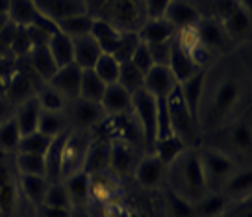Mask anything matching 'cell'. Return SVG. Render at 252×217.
I'll use <instances>...</instances> for the list:
<instances>
[{"label": "cell", "instance_id": "cell-1", "mask_svg": "<svg viewBox=\"0 0 252 217\" xmlns=\"http://www.w3.org/2000/svg\"><path fill=\"white\" fill-rule=\"evenodd\" d=\"M251 69L247 60L219 58L206 67L204 89L198 104L200 132L213 130L249 113Z\"/></svg>", "mask_w": 252, "mask_h": 217}, {"label": "cell", "instance_id": "cell-2", "mask_svg": "<svg viewBox=\"0 0 252 217\" xmlns=\"http://www.w3.org/2000/svg\"><path fill=\"white\" fill-rule=\"evenodd\" d=\"M165 187L173 189L174 193L182 195L184 199L195 202L204 193H208L204 169L198 154V147L184 148L173 162L167 165Z\"/></svg>", "mask_w": 252, "mask_h": 217}, {"label": "cell", "instance_id": "cell-3", "mask_svg": "<svg viewBox=\"0 0 252 217\" xmlns=\"http://www.w3.org/2000/svg\"><path fill=\"white\" fill-rule=\"evenodd\" d=\"M198 147H210L234 158L247 154L252 147V130L247 115H241L213 130L202 132Z\"/></svg>", "mask_w": 252, "mask_h": 217}, {"label": "cell", "instance_id": "cell-4", "mask_svg": "<svg viewBox=\"0 0 252 217\" xmlns=\"http://www.w3.org/2000/svg\"><path fill=\"white\" fill-rule=\"evenodd\" d=\"M87 13L102 19L121 32H137L147 21L141 0H86Z\"/></svg>", "mask_w": 252, "mask_h": 217}, {"label": "cell", "instance_id": "cell-5", "mask_svg": "<svg viewBox=\"0 0 252 217\" xmlns=\"http://www.w3.org/2000/svg\"><path fill=\"white\" fill-rule=\"evenodd\" d=\"M167 106H169V119H171L173 134H176L186 143V147H198L202 132H200L197 117L189 111L188 106L182 101L178 85L167 97Z\"/></svg>", "mask_w": 252, "mask_h": 217}, {"label": "cell", "instance_id": "cell-6", "mask_svg": "<svg viewBox=\"0 0 252 217\" xmlns=\"http://www.w3.org/2000/svg\"><path fill=\"white\" fill-rule=\"evenodd\" d=\"M202 169H204L208 191H217L222 187L230 175L237 169V163L234 158L226 156L224 152H219L210 147H198Z\"/></svg>", "mask_w": 252, "mask_h": 217}, {"label": "cell", "instance_id": "cell-7", "mask_svg": "<svg viewBox=\"0 0 252 217\" xmlns=\"http://www.w3.org/2000/svg\"><path fill=\"white\" fill-rule=\"evenodd\" d=\"M132 115H134L145 147L152 150L156 141V99L149 91H137L132 95Z\"/></svg>", "mask_w": 252, "mask_h": 217}, {"label": "cell", "instance_id": "cell-8", "mask_svg": "<svg viewBox=\"0 0 252 217\" xmlns=\"http://www.w3.org/2000/svg\"><path fill=\"white\" fill-rule=\"evenodd\" d=\"M89 145H91L89 130L69 128L62 148V180L72 173H76V171L84 169Z\"/></svg>", "mask_w": 252, "mask_h": 217}, {"label": "cell", "instance_id": "cell-9", "mask_svg": "<svg viewBox=\"0 0 252 217\" xmlns=\"http://www.w3.org/2000/svg\"><path fill=\"white\" fill-rule=\"evenodd\" d=\"M43 82L33 71L26 65L24 69H15L8 78L6 84V97L11 104H21V102L28 101L32 97H35V93L39 91Z\"/></svg>", "mask_w": 252, "mask_h": 217}, {"label": "cell", "instance_id": "cell-10", "mask_svg": "<svg viewBox=\"0 0 252 217\" xmlns=\"http://www.w3.org/2000/svg\"><path fill=\"white\" fill-rule=\"evenodd\" d=\"M8 19L17 26H24V28H39V30L52 34L56 24L48 21L45 15H41L39 9L33 6L32 0H9V15Z\"/></svg>", "mask_w": 252, "mask_h": 217}, {"label": "cell", "instance_id": "cell-11", "mask_svg": "<svg viewBox=\"0 0 252 217\" xmlns=\"http://www.w3.org/2000/svg\"><path fill=\"white\" fill-rule=\"evenodd\" d=\"M72 104H69L67 109V121H71V124L76 130H91L96 124H100L104 121V113L100 102H91L86 99H71Z\"/></svg>", "mask_w": 252, "mask_h": 217}, {"label": "cell", "instance_id": "cell-12", "mask_svg": "<svg viewBox=\"0 0 252 217\" xmlns=\"http://www.w3.org/2000/svg\"><path fill=\"white\" fill-rule=\"evenodd\" d=\"M165 173L167 165L154 152L143 156L137 160L134 169V177L137 184L147 189H158V187H165Z\"/></svg>", "mask_w": 252, "mask_h": 217}, {"label": "cell", "instance_id": "cell-13", "mask_svg": "<svg viewBox=\"0 0 252 217\" xmlns=\"http://www.w3.org/2000/svg\"><path fill=\"white\" fill-rule=\"evenodd\" d=\"M19 182L8 160H0V217H11L17 208Z\"/></svg>", "mask_w": 252, "mask_h": 217}, {"label": "cell", "instance_id": "cell-14", "mask_svg": "<svg viewBox=\"0 0 252 217\" xmlns=\"http://www.w3.org/2000/svg\"><path fill=\"white\" fill-rule=\"evenodd\" d=\"M33 6L39 9L41 15H45L48 21L58 23L65 17L86 13V0H32Z\"/></svg>", "mask_w": 252, "mask_h": 217}, {"label": "cell", "instance_id": "cell-15", "mask_svg": "<svg viewBox=\"0 0 252 217\" xmlns=\"http://www.w3.org/2000/svg\"><path fill=\"white\" fill-rule=\"evenodd\" d=\"M80 78H82V69L76 63H69V65L58 67L47 84L54 87L56 91H60L67 101H71V99L78 97Z\"/></svg>", "mask_w": 252, "mask_h": 217}, {"label": "cell", "instance_id": "cell-16", "mask_svg": "<svg viewBox=\"0 0 252 217\" xmlns=\"http://www.w3.org/2000/svg\"><path fill=\"white\" fill-rule=\"evenodd\" d=\"M178 85L174 74L167 65H152L145 72V91L152 97H169L171 91Z\"/></svg>", "mask_w": 252, "mask_h": 217}, {"label": "cell", "instance_id": "cell-17", "mask_svg": "<svg viewBox=\"0 0 252 217\" xmlns=\"http://www.w3.org/2000/svg\"><path fill=\"white\" fill-rule=\"evenodd\" d=\"M198 36H200V43L204 45L210 52H224V45L234 43L228 37V34L224 32L220 21L217 19H200V23L197 24Z\"/></svg>", "mask_w": 252, "mask_h": 217}, {"label": "cell", "instance_id": "cell-18", "mask_svg": "<svg viewBox=\"0 0 252 217\" xmlns=\"http://www.w3.org/2000/svg\"><path fill=\"white\" fill-rule=\"evenodd\" d=\"M220 191L228 197V201L237 202L245 201V199H251L252 191V169L251 165H243V167H237L232 175H230L226 182L222 184Z\"/></svg>", "mask_w": 252, "mask_h": 217}, {"label": "cell", "instance_id": "cell-19", "mask_svg": "<svg viewBox=\"0 0 252 217\" xmlns=\"http://www.w3.org/2000/svg\"><path fill=\"white\" fill-rule=\"evenodd\" d=\"M100 106H102L106 115H123V113H130L132 111V95L126 91L123 85L108 84L106 91H104L102 99H100Z\"/></svg>", "mask_w": 252, "mask_h": 217}, {"label": "cell", "instance_id": "cell-20", "mask_svg": "<svg viewBox=\"0 0 252 217\" xmlns=\"http://www.w3.org/2000/svg\"><path fill=\"white\" fill-rule=\"evenodd\" d=\"M204 78H206V67L204 69H198L197 72H193L186 80L178 82V91H180L182 101L188 106L189 111L197 117V121H198V104H200L202 89H204Z\"/></svg>", "mask_w": 252, "mask_h": 217}, {"label": "cell", "instance_id": "cell-21", "mask_svg": "<svg viewBox=\"0 0 252 217\" xmlns=\"http://www.w3.org/2000/svg\"><path fill=\"white\" fill-rule=\"evenodd\" d=\"M165 19L174 30H180V28H186V26H197L200 23V19H202V15L188 0H171V4L167 8Z\"/></svg>", "mask_w": 252, "mask_h": 217}, {"label": "cell", "instance_id": "cell-22", "mask_svg": "<svg viewBox=\"0 0 252 217\" xmlns=\"http://www.w3.org/2000/svg\"><path fill=\"white\" fill-rule=\"evenodd\" d=\"M137 158L134 154V148L125 140H115L110 143V173L115 177H123L134 169Z\"/></svg>", "mask_w": 252, "mask_h": 217}, {"label": "cell", "instance_id": "cell-23", "mask_svg": "<svg viewBox=\"0 0 252 217\" xmlns=\"http://www.w3.org/2000/svg\"><path fill=\"white\" fill-rule=\"evenodd\" d=\"M28 67H30L45 84H47L48 80H50V76L56 72L58 65L54 63L52 56L48 52L47 41L35 43V45L28 50Z\"/></svg>", "mask_w": 252, "mask_h": 217}, {"label": "cell", "instance_id": "cell-24", "mask_svg": "<svg viewBox=\"0 0 252 217\" xmlns=\"http://www.w3.org/2000/svg\"><path fill=\"white\" fill-rule=\"evenodd\" d=\"M222 28L228 34V37L237 43V41H243L249 37L251 34V9L243 8V6H237L230 15H226L222 21Z\"/></svg>", "mask_w": 252, "mask_h": 217}, {"label": "cell", "instance_id": "cell-25", "mask_svg": "<svg viewBox=\"0 0 252 217\" xmlns=\"http://www.w3.org/2000/svg\"><path fill=\"white\" fill-rule=\"evenodd\" d=\"M72 48H74L72 63H76L80 69H93V65L102 54L100 47L94 43V39L89 34L72 39Z\"/></svg>", "mask_w": 252, "mask_h": 217}, {"label": "cell", "instance_id": "cell-26", "mask_svg": "<svg viewBox=\"0 0 252 217\" xmlns=\"http://www.w3.org/2000/svg\"><path fill=\"white\" fill-rule=\"evenodd\" d=\"M47 48L52 60L58 67L69 65L72 63V56H74V48H72V37L60 30H54L52 34L47 36Z\"/></svg>", "mask_w": 252, "mask_h": 217}, {"label": "cell", "instance_id": "cell-27", "mask_svg": "<svg viewBox=\"0 0 252 217\" xmlns=\"http://www.w3.org/2000/svg\"><path fill=\"white\" fill-rule=\"evenodd\" d=\"M228 197L222 193L220 189L217 191H208L198 201L193 202L195 217H219L224 210L230 206Z\"/></svg>", "mask_w": 252, "mask_h": 217}, {"label": "cell", "instance_id": "cell-28", "mask_svg": "<svg viewBox=\"0 0 252 217\" xmlns=\"http://www.w3.org/2000/svg\"><path fill=\"white\" fill-rule=\"evenodd\" d=\"M62 182L63 186H65V189H67V193H69L72 206L82 208L91 199L89 197V175L84 169H80L76 173L69 175V177H65Z\"/></svg>", "mask_w": 252, "mask_h": 217}, {"label": "cell", "instance_id": "cell-29", "mask_svg": "<svg viewBox=\"0 0 252 217\" xmlns=\"http://www.w3.org/2000/svg\"><path fill=\"white\" fill-rule=\"evenodd\" d=\"M84 171L87 175H100L110 171V143L108 141H96L89 145L86 162H84Z\"/></svg>", "mask_w": 252, "mask_h": 217}, {"label": "cell", "instance_id": "cell-30", "mask_svg": "<svg viewBox=\"0 0 252 217\" xmlns=\"http://www.w3.org/2000/svg\"><path fill=\"white\" fill-rule=\"evenodd\" d=\"M41 115V106L35 97H32L28 101L17 104V109L13 117H15V123L21 130V136L24 134H30L37 130V123H39Z\"/></svg>", "mask_w": 252, "mask_h": 217}, {"label": "cell", "instance_id": "cell-31", "mask_svg": "<svg viewBox=\"0 0 252 217\" xmlns=\"http://www.w3.org/2000/svg\"><path fill=\"white\" fill-rule=\"evenodd\" d=\"M121 34L123 32L119 28H115L113 24H110L108 21H102V19H93V26L89 32V36L94 39V43L106 54H111L115 50L119 39H121Z\"/></svg>", "mask_w": 252, "mask_h": 217}, {"label": "cell", "instance_id": "cell-32", "mask_svg": "<svg viewBox=\"0 0 252 217\" xmlns=\"http://www.w3.org/2000/svg\"><path fill=\"white\" fill-rule=\"evenodd\" d=\"M174 28L169 24L165 17L163 19H147L137 30V36L143 43H159V41H169L174 37Z\"/></svg>", "mask_w": 252, "mask_h": 217}, {"label": "cell", "instance_id": "cell-33", "mask_svg": "<svg viewBox=\"0 0 252 217\" xmlns=\"http://www.w3.org/2000/svg\"><path fill=\"white\" fill-rule=\"evenodd\" d=\"M167 67H169L171 72L174 74L176 82L186 80L188 76H191L193 72H197L198 71L195 62L191 60V56H189L188 52H184V50L178 47V43L174 41V37H173V47H171V56H169Z\"/></svg>", "mask_w": 252, "mask_h": 217}, {"label": "cell", "instance_id": "cell-34", "mask_svg": "<svg viewBox=\"0 0 252 217\" xmlns=\"http://www.w3.org/2000/svg\"><path fill=\"white\" fill-rule=\"evenodd\" d=\"M106 85L108 84L93 69H82L78 97L91 102H100L104 91H106Z\"/></svg>", "mask_w": 252, "mask_h": 217}, {"label": "cell", "instance_id": "cell-35", "mask_svg": "<svg viewBox=\"0 0 252 217\" xmlns=\"http://www.w3.org/2000/svg\"><path fill=\"white\" fill-rule=\"evenodd\" d=\"M48 180L39 175H19V189L26 195V199L41 206L45 201Z\"/></svg>", "mask_w": 252, "mask_h": 217}, {"label": "cell", "instance_id": "cell-36", "mask_svg": "<svg viewBox=\"0 0 252 217\" xmlns=\"http://www.w3.org/2000/svg\"><path fill=\"white\" fill-rule=\"evenodd\" d=\"M69 121L65 111H47V109H41L39 123H37V130L41 134H45L48 138H56L62 132L69 130Z\"/></svg>", "mask_w": 252, "mask_h": 217}, {"label": "cell", "instance_id": "cell-37", "mask_svg": "<svg viewBox=\"0 0 252 217\" xmlns=\"http://www.w3.org/2000/svg\"><path fill=\"white\" fill-rule=\"evenodd\" d=\"M91 26H93V17L89 13H78V15H71L65 17L62 21L56 23V28L63 34H67L69 37H80V36H87L91 32Z\"/></svg>", "mask_w": 252, "mask_h": 217}, {"label": "cell", "instance_id": "cell-38", "mask_svg": "<svg viewBox=\"0 0 252 217\" xmlns=\"http://www.w3.org/2000/svg\"><path fill=\"white\" fill-rule=\"evenodd\" d=\"M184 148H188L186 143H184L176 134H171V136H165V138H159V140L154 141L152 152L165 163V165H169Z\"/></svg>", "mask_w": 252, "mask_h": 217}, {"label": "cell", "instance_id": "cell-39", "mask_svg": "<svg viewBox=\"0 0 252 217\" xmlns=\"http://www.w3.org/2000/svg\"><path fill=\"white\" fill-rule=\"evenodd\" d=\"M117 84L123 85L130 95H134L137 91L145 89V74L135 67L134 63L125 62L121 63V67H119Z\"/></svg>", "mask_w": 252, "mask_h": 217}, {"label": "cell", "instance_id": "cell-40", "mask_svg": "<svg viewBox=\"0 0 252 217\" xmlns=\"http://www.w3.org/2000/svg\"><path fill=\"white\" fill-rule=\"evenodd\" d=\"M17 175H39L45 177V154L35 152H15Z\"/></svg>", "mask_w": 252, "mask_h": 217}, {"label": "cell", "instance_id": "cell-41", "mask_svg": "<svg viewBox=\"0 0 252 217\" xmlns=\"http://www.w3.org/2000/svg\"><path fill=\"white\" fill-rule=\"evenodd\" d=\"M19 141H21V130L15 123V117L11 115L0 123V152H17Z\"/></svg>", "mask_w": 252, "mask_h": 217}, {"label": "cell", "instance_id": "cell-42", "mask_svg": "<svg viewBox=\"0 0 252 217\" xmlns=\"http://www.w3.org/2000/svg\"><path fill=\"white\" fill-rule=\"evenodd\" d=\"M35 99L39 102L41 109H47V111H65L67 108V99L48 84L41 85L39 91L35 93Z\"/></svg>", "mask_w": 252, "mask_h": 217}, {"label": "cell", "instance_id": "cell-43", "mask_svg": "<svg viewBox=\"0 0 252 217\" xmlns=\"http://www.w3.org/2000/svg\"><path fill=\"white\" fill-rule=\"evenodd\" d=\"M54 138H48L45 134H41L39 130L30 134H24L21 136V141H19V147H17V152H35V154H45L50 147Z\"/></svg>", "mask_w": 252, "mask_h": 217}, {"label": "cell", "instance_id": "cell-44", "mask_svg": "<svg viewBox=\"0 0 252 217\" xmlns=\"http://www.w3.org/2000/svg\"><path fill=\"white\" fill-rule=\"evenodd\" d=\"M163 193H165V204L171 217H195L193 202L184 199L182 195L174 193L173 189H169V187L163 189Z\"/></svg>", "mask_w": 252, "mask_h": 217}, {"label": "cell", "instance_id": "cell-45", "mask_svg": "<svg viewBox=\"0 0 252 217\" xmlns=\"http://www.w3.org/2000/svg\"><path fill=\"white\" fill-rule=\"evenodd\" d=\"M139 43H141V39L137 36V32H123L117 47L111 52V56H113L119 63L130 62V58H132V54L135 52V48H137Z\"/></svg>", "mask_w": 252, "mask_h": 217}, {"label": "cell", "instance_id": "cell-46", "mask_svg": "<svg viewBox=\"0 0 252 217\" xmlns=\"http://www.w3.org/2000/svg\"><path fill=\"white\" fill-rule=\"evenodd\" d=\"M119 67H121V63L113 56L102 52L100 58L96 60V63L93 65V71L102 78L106 84H115L119 78Z\"/></svg>", "mask_w": 252, "mask_h": 217}, {"label": "cell", "instance_id": "cell-47", "mask_svg": "<svg viewBox=\"0 0 252 217\" xmlns=\"http://www.w3.org/2000/svg\"><path fill=\"white\" fill-rule=\"evenodd\" d=\"M43 204L56 206V208H67V210L72 208V202L69 199V193H67V189L63 186V182H48Z\"/></svg>", "mask_w": 252, "mask_h": 217}, {"label": "cell", "instance_id": "cell-48", "mask_svg": "<svg viewBox=\"0 0 252 217\" xmlns=\"http://www.w3.org/2000/svg\"><path fill=\"white\" fill-rule=\"evenodd\" d=\"M174 41L178 43V47L188 52L189 56L193 54L202 43H200V36H198L197 26H186V28H180V30L174 32Z\"/></svg>", "mask_w": 252, "mask_h": 217}, {"label": "cell", "instance_id": "cell-49", "mask_svg": "<svg viewBox=\"0 0 252 217\" xmlns=\"http://www.w3.org/2000/svg\"><path fill=\"white\" fill-rule=\"evenodd\" d=\"M150 52V58L154 65H167L169 56H171V47H173V39L169 41H159V43H145Z\"/></svg>", "mask_w": 252, "mask_h": 217}, {"label": "cell", "instance_id": "cell-50", "mask_svg": "<svg viewBox=\"0 0 252 217\" xmlns=\"http://www.w3.org/2000/svg\"><path fill=\"white\" fill-rule=\"evenodd\" d=\"M130 63H134L137 69L141 71L143 74L147 72V71L154 65V62H152V58H150V52H149V48H147V45L145 43H139L137 45V48H135V52L132 54V58H130Z\"/></svg>", "mask_w": 252, "mask_h": 217}, {"label": "cell", "instance_id": "cell-51", "mask_svg": "<svg viewBox=\"0 0 252 217\" xmlns=\"http://www.w3.org/2000/svg\"><path fill=\"white\" fill-rule=\"evenodd\" d=\"M147 19H163L171 0H141Z\"/></svg>", "mask_w": 252, "mask_h": 217}, {"label": "cell", "instance_id": "cell-52", "mask_svg": "<svg viewBox=\"0 0 252 217\" xmlns=\"http://www.w3.org/2000/svg\"><path fill=\"white\" fill-rule=\"evenodd\" d=\"M219 217H252V202L251 199L230 202V206Z\"/></svg>", "mask_w": 252, "mask_h": 217}, {"label": "cell", "instance_id": "cell-53", "mask_svg": "<svg viewBox=\"0 0 252 217\" xmlns=\"http://www.w3.org/2000/svg\"><path fill=\"white\" fill-rule=\"evenodd\" d=\"M39 214H41V217H71V210L56 208V206H47V204H41Z\"/></svg>", "mask_w": 252, "mask_h": 217}, {"label": "cell", "instance_id": "cell-54", "mask_svg": "<svg viewBox=\"0 0 252 217\" xmlns=\"http://www.w3.org/2000/svg\"><path fill=\"white\" fill-rule=\"evenodd\" d=\"M13 113H15L13 104L8 101V97H6V95H0V123H2V121H6V119H9Z\"/></svg>", "mask_w": 252, "mask_h": 217}, {"label": "cell", "instance_id": "cell-55", "mask_svg": "<svg viewBox=\"0 0 252 217\" xmlns=\"http://www.w3.org/2000/svg\"><path fill=\"white\" fill-rule=\"evenodd\" d=\"M9 15V0H0V21L8 19Z\"/></svg>", "mask_w": 252, "mask_h": 217}, {"label": "cell", "instance_id": "cell-56", "mask_svg": "<svg viewBox=\"0 0 252 217\" xmlns=\"http://www.w3.org/2000/svg\"><path fill=\"white\" fill-rule=\"evenodd\" d=\"M6 84H8V78L0 74V95H6Z\"/></svg>", "mask_w": 252, "mask_h": 217}, {"label": "cell", "instance_id": "cell-57", "mask_svg": "<svg viewBox=\"0 0 252 217\" xmlns=\"http://www.w3.org/2000/svg\"><path fill=\"white\" fill-rule=\"evenodd\" d=\"M71 217H91L87 212H84V210H78V212H72L71 210Z\"/></svg>", "mask_w": 252, "mask_h": 217}]
</instances>
